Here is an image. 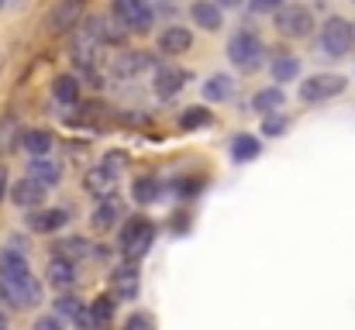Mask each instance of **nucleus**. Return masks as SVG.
Wrapping results in <instances>:
<instances>
[{
	"instance_id": "obj_24",
	"label": "nucleus",
	"mask_w": 355,
	"mask_h": 330,
	"mask_svg": "<svg viewBox=\"0 0 355 330\" xmlns=\"http://www.w3.org/2000/svg\"><path fill=\"white\" fill-rule=\"evenodd\" d=\"M55 255L76 265V258H87L90 255V244H87V237H66V241L55 244Z\"/></svg>"
},
{
	"instance_id": "obj_1",
	"label": "nucleus",
	"mask_w": 355,
	"mask_h": 330,
	"mask_svg": "<svg viewBox=\"0 0 355 330\" xmlns=\"http://www.w3.org/2000/svg\"><path fill=\"white\" fill-rule=\"evenodd\" d=\"M0 286L14 306H38L42 303V286L35 282L21 248L0 251Z\"/></svg>"
},
{
	"instance_id": "obj_39",
	"label": "nucleus",
	"mask_w": 355,
	"mask_h": 330,
	"mask_svg": "<svg viewBox=\"0 0 355 330\" xmlns=\"http://www.w3.org/2000/svg\"><path fill=\"white\" fill-rule=\"evenodd\" d=\"M0 330H7V320H3V317H0Z\"/></svg>"
},
{
	"instance_id": "obj_35",
	"label": "nucleus",
	"mask_w": 355,
	"mask_h": 330,
	"mask_svg": "<svg viewBox=\"0 0 355 330\" xmlns=\"http://www.w3.org/2000/svg\"><path fill=\"white\" fill-rule=\"evenodd\" d=\"M283 127H286L283 117H266V120H262V134H269V138H272V134H283Z\"/></svg>"
},
{
	"instance_id": "obj_3",
	"label": "nucleus",
	"mask_w": 355,
	"mask_h": 330,
	"mask_svg": "<svg viewBox=\"0 0 355 330\" xmlns=\"http://www.w3.org/2000/svg\"><path fill=\"white\" fill-rule=\"evenodd\" d=\"M262 55H266V48H262V38H259L255 31L241 28V31L232 35V42H228V59L235 62L238 69H245V73L259 69V66H262Z\"/></svg>"
},
{
	"instance_id": "obj_34",
	"label": "nucleus",
	"mask_w": 355,
	"mask_h": 330,
	"mask_svg": "<svg viewBox=\"0 0 355 330\" xmlns=\"http://www.w3.org/2000/svg\"><path fill=\"white\" fill-rule=\"evenodd\" d=\"M197 190H204V176H193V179L180 183V196H197Z\"/></svg>"
},
{
	"instance_id": "obj_12",
	"label": "nucleus",
	"mask_w": 355,
	"mask_h": 330,
	"mask_svg": "<svg viewBox=\"0 0 355 330\" xmlns=\"http://www.w3.org/2000/svg\"><path fill=\"white\" fill-rule=\"evenodd\" d=\"M152 66V55L148 52H124L114 59V66H111V73L121 76V80H128V76H138V73H145Z\"/></svg>"
},
{
	"instance_id": "obj_29",
	"label": "nucleus",
	"mask_w": 355,
	"mask_h": 330,
	"mask_svg": "<svg viewBox=\"0 0 355 330\" xmlns=\"http://www.w3.org/2000/svg\"><path fill=\"white\" fill-rule=\"evenodd\" d=\"M211 124V110L204 107H187L180 113V127L183 131H197V127H207Z\"/></svg>"
},
{
	"instance_id": "obj_17",
	"label": "nucleus",
	"mask_w": 355,
	"mask_h": 330,
	"mask_svg": "<svg viewBox=\"0 0 355 330\" xmlns=\"http://www.w3.org/2000/svg\"><path fill=\"white\" fill-rule=\"evenodd\" d=\"M49 282L59 286V289L73 286L76 282V265L66 262V258H59V255H52V262H49Z\"/></svg>"
},
{
	"instance_id": "obj_31",
	"label": "nucleus",
	"mask_w": 355,
	"mask_h": 330,
	"mask_svg": "<svg viewBox=\"0 0 355 330\" xmlns=\"http://www.w3.org/2000/svg\"><path fill=\"white\" fill-rule=\"evenodd\" d=\"M124 162H128V155H124V152H107V155H104V162H101V169H107L111 176H121Z\"/></svg>"
},
{
	"instance_id": "obj_30",
	"label": "nucleus",
	"mask_w": 355,
	"mask_h": 330,
	"mask_svg": "<svg viewBox=\"0 0 355 330\" xmlns=\"http://www.w3.org/2000/svg\"><path fill=\"white\" fill-rule=\"evenodd\" d=\"M24 148H28L31 155H45V152L52 148V134H49V131H28V134H24Z\"/></svg>"
},
{
	"instance_id": "obj_19",
	"label": "nucleus",
	"mask_w": 355,
	"mask_h": 330,
	"mask_svg": "<svg viewBox=\"0 0 355 330\" xmlns=\"http://www.w3.org/2000/svg\"><path fill=\"white\" fill-rule=\"evenodd\" d=\"M14 203L17 207H38L42 203V196H45V186H38L35 179H21L17 186H14Z\"/></svg>"
},
{
	"instance_id": "obj_38",
	"label": "nucleus",
	"mask_w": 355,
	"mask_h": 330,
	"mask_svg": "<svg viewBox=\"0 0 355 330\" xmlns=\"http://www.w3.org/2000/svg\"><path fill=\"white\" fill-rule=\"evenodd\" d=\"M3 303H10V300H7V293H3V286H0V306H3Z\"/></svg>"
},
{
	"instance_id": "obj_40",
	"label": "nucleus",
	"mask_w": 355,
	"mask_h": 330,
	"mask_svg": "<svg viewBox=\"0 0 355 330\" xmlns=\"http://www.w3.org/2000/svg\"><path fill=\"white\" fill-rule=\"evenodd\" d=\"M94 330H97V327H94Z\"/></svg>"
},
{
	"instance_id": "obj_8",
	"label": "nucleus",
	"mask_w": 355,
	"mask_h": 330,
	"mask_svg": "<svg viewBox=\"0 0 355 330\" xmlns=\"http://www.w3.org/2000/svg\"><path fill=\"white\" fill-rule=\"evenodd\" d=\"M76 21H80V3H76V0H62V3H55V7L45 14V28H49L52 35H62V31L76 28Z\"/></svg>"
},
{
	"instance_id": "obj_18",
	"label": "nucleus",
	"mask_w": 355,
	"mask_h": 330,
	"mask_svg": "<svg viewBox=\"0 0 355 330\" xmlns=\"http://www.w3.org/2000/svg\"><path fill=\"white\" fill-rule=\"evenodd\" d=\"M59 176H62V169H59L55 162L35 158V162L28 165V179H35L38 186H55V183H59Z\"/></svg>"
},
{
	"instance_id": "obj_4",
	"label": "nucleus",
	"mask_w": 355,
	"mask_h": 330,
	"mask_svg": "<svg viewBox=\"0 0 355 330\" xmlns=\"http://www.w3.org/2000/svg\"><path fill=\"white\" fill-rule=\"evenodd\" d=\"M352 48V24L345 17H328L321 28V52L331 59H342Z\"/></svg>"
},
{
	"instance_id": "obj_28",
	"label": "nucleus",
	"mask_w": 355,
	"mask_h": 330,
	"mask_svg": "<svg viewBox=\"0 0 355 330\" xmlns=\"http://www.w3.org/2000/svg\"><path fill=\"white\" fill-rule=\"evenodd\" d=\"M90 320H94V327L97 324H107L111 317H114V296H97L94 303H90Z\"/></svg>"
},
{
	"instance_id": "obj_15",
	"label": "nucleus",
	"mask_w": 355,
	"mask_h": 330,
	"mask_svg": "<svg viewBox=\"0 0 355 330\" xmlns=\"http://www.w3.org/2000/svg\"><path fill=\"white\" fill-rule=\"evenodd\" d=\"M190 17H193V24L204 28V31H218V28H221V10H218L214 3H207V0H197V3L190 7Z\"/></svg>"
},
{
	"instance_id": "obj_10",
	"label": "nucleus",
	"mask_w": 355,
	"mask_h": 330,
	"mask_svg": "<svg viewBox=\"0 0 355 330\" xmlns=\"http://www.w3.org/2000/svg\"><path fill=\"white\" fill-rule=\"evenodd\" d=\"M111 296H118V300H135L138 296V268L131 262L111 272Z\"/></svg>"
},
{
	"instance_id": "obj_6",
	"label": "nucleus",
	"mask_w": 355,
	"mask_h": 330,
	"mask_svg": "<svg viewBox=\"0 0 355 330\" xmlns=\"http://www.w3.org/2000/svg\"><path fill=\"white\" fill-rule=\"evenodd\" d=\"M114 17L124 31H148L152 28V7L141 3V0H118Z\"/></svg>"
},
{
	"instance_id": "obj_27",
	"label": "nucleus",
	"mask_w": 355,
	"mask_h": 330,
	"mask_svg": "<svg viewBox=\"0 0 355 330\" xmlns=\"http://www.w3.org/2000/svg\"><path fill=\"white\" fill-rule=\"evenodd\" d=\"M17 138H21V124L14 113H7L0 120V152H14L17 148Z\"/></svg>"
},
{
	"instance_id": "obj_37",
	"label": "nucleus",
	"mask_w": 355,
	"mask_h": 330,
	"mask_svg": "<svg viewBox=\"0 0 355 330\" xmlns=\"http://www.w3.org/2000/svg\"><path fill=\"white\" fill-rule=\"evenodd\" d=\"M3 193H7V169L0 165V200H3Z\"/></svg>"
},
{
	"instance_id": "obj_7",
	"label": "nucleus",
	"mask_w": 355,
	"mask_h": 330,
	"mask_svg": "<svg viewBox=\"0 0 355 330\" xmlns=\"http://www.w3.org/2000/svg\"><path fill=\"white\" fill-rule=\"evenodd\" d=\"M342 90H345V80H342V76H311V80L300 86V100L318 104V100L338 97Z\"/></svg>"
},
{
	"instance_id": "obj_32",
	"label": "nucleus",
	"mask_w": 355,
	"mask_h": 330,
	"mask_svg": "<svg viewBox=\"0 0 355 330\" xmlns=\"http://www.w3.org/2000/svg\"><path fill=\"white\" fill-rule=\"evenodd\" d=\"M59 313H66V317L80 320L87 310H83V303H80V300H73V296H62V300H59Z\"/></svg>"
},
{
	"instance_id": "obj_26",
	"label": "nucleus",
	"mask_w": 355,
	"mask_h": 330,
	"mask_svg": "<svg viewBox=\"0 0 355 330\" xmlns=\"http://www.w3.org/2000/svg\"><path fill=\"white\" fill-rule=\"evenodd\" d=\"M52 93H55L59 104H76V100H80V83H76V76H59V80L52 83Z\"/></svg>"
},
{
	"instance_id": "obj_33",
	"label": "nucleus",
	"mask_w": 355,
	"mask_h": 330,
	"mask_svg": "<svg viewBox=\"0 0 355 330\" xmlns=\"http://www.w3.org/2000/svg\"><path fill=\"white\" fill-rule=\"evenodd\" d=\"M124 330H155V324H152L148 313H131V317L124 320Z\"/></svg>"
},
{
	"instance_id": "obj_16",
	"label": "nucleus",
	"mask_w": 355,
	"mask_h": 330,
	"mask_svg": "<svg viewBox=\"0 0 355 330\" xmlns=\"http://www.w3.org/2000/svg\"><path fill=\"white\" fill-rule=\"evenodd\" d=\"M114 179L118 176H111L107 169H90L87 172V179H83V186H87V193H94V196H101V200H107L111 196V190H114Z\"/></svg>"
},
{
	"instance_id": "obj_11",
	"label": "nucleus",
	"mask_w": 355,
	"mask_h": 330,
	"mask_svg": "<svg viewBox=\"0 0 355 330\" xmlns=\"http://www.w3.org/2000/svg\"><path fill=\"white\" fill-rule=\"evenodd\" d=\"M66 223H69V210H62V207L38 210V214L28 217V227H31L35 234H52V230H59V227H66Z\"/></svg>"
},
{
	"instance_id": "obj_22",
	"label": "nucleus",
	"mask_w": 355,
	"mask_h": 330,
	"mask_svg": "<svg viewBox=\"0 0 355 330\" xmlns=\"http://www.w3.org/2000/svg\"><path fill=\"white\" fill-rule=\"evenodd\" d=\"M269 73H272L276 83H286V80H293L300 73V62H297V55H276L269 62Z\"/></svg>"
},
{
	"instance_id": "obj_2",
	"label": "nucleus",
	"mask_w": 355,
	"mask_h": 330,
	"mask_svg": "<svg viewBox=\"0 0 355 330\" xmlns=\"http://www.w3.org/2000/svg\"><path fill=\"white\" fill-rule=\"evenodd\" d=\"M155 241V223L148 217H131L121 227V251L128 255V262H138L141 255H148Z\"/></svg>"
},
{
	"instance_id": "obj_21",
	"label": "nucleus",
	"mask_w": 355,
	"mask_h": 330,
	"mask_svg": "<svg viewBox=\"0 0 355 330\" xmlns=\"http://www.w3.org/2000/svg\"><path fill=\"white\" fill-rule=\"evenodd\" d=\"M259 152H262V145L252 134H238L235 141H232V158L235 162H252V158H259Z\"/></svg>"
},
{
	"instance_id": "obj_36",
	"label": "nucleus",
	"mask_w": 355,
	"mask_h": 330,
	"mask_svg": "<svg viewBox=\"0 0 355 330\" xmlns=\"http://www.w3.org/2000/svg\"><path fill=\"white\" fill-rule=\"evenodd\" d=\"M35 330H62V327H59V320H55V317H42V320L35 324Z\"/></svg>"
},
{
	"instance_id": "obj_25",
	"label": "nucleus",
	"mask_w": 355,
	"mask_h": 330,
	"mask_svg": "<svg viewBox=\"0 0 355 330\" xmlns=\"http://www.w3.org/2000/svg\"><path fill=\"white\" fill-rule=\"evenodd\" d=\"M252 107L262 110V113L279 110V107H283V90H279V86H266V90H259V93L252 97Z\"/></svg>"
},
{
	"instance_id": "obj_23",
	"label": "nucleus",
	"mask_w": 355,
	"mask_h": 330,
	"mask_svg": "<svg viewBox=\"0 0 355 330\" xmlns=\"http://www.w3.org/2000/svg\"><path fill=\"white\" fill-rule=\"evenodd\" d=\"M131 193H135V200H138V203H155V200H159V193H162V183H159L155 176H141V179H135Z\"/></svg>"
},
{
	"instance_id": "obj_20",
	"label": "nucleus",
	"mask_w": 355,
	"mask_h": 330,
	"mask_svg": "<svg viewBox=\"0 0 355 330\" xmlns=\"http://www.w3.org/2000/svg\"><path fill=\"white\" fill-rule=\"evenodd\" d=\"M232 93H235V86H232V76H225V73H218V76H211L204 83V97L214 100V104H225Z\"/></svg>"
},
{
	"instance_id": "obj_14",
	"label": "nucleus",
	"mask_w": 355,
	"mask_h": 330,
	"mask_svg": "<svg viewBox=\"0 0 355 330\" xmlns=\"http://www.w3.org/2000/svg\"><path fill=\"white\" fill-rule=\"evenodd\" d=\"M124 217V203H121L118 196H107L97 210H94V217H90V223L97 227V230H111L118 220Z\"/></svg>"
},
{
	"instance_id": "obj_5",
	"label": "nucleus",
	"mask_w": 355,
	"mask_h": 330,
	"mask_svg": "<svg viewBox=\"0 0 355 330\" xmlns=\"http://www.w3.org/2000/svg\"><path fill=\"white\" fill-rule=\"evenodd\" d=\"M276 28H279L283 35H290V38H304V35H311V28H314V14H311V7H304V3L276 7Z\"/></svg>"
},
{
	"instance_id": "obj_13",
	"label": "nucleus",
	"mask_w": 355,
	"mask_h": 330,
	"mask_svg": "<svg viewBox=\"0 0 355 330\" xmlns=\"http://www.w3.org/2000/svg\"><path fill=\"white\" fill-rule=\"evenodd\" d=\"M190 45H193V35H190L187 28H180V24H173V28H166V31L159 35V52H166V55L187 52Z\"/></svg>"
},
{
	"instance_id": "obj_9",
	"label": "nucleus",
	"mask_w": 355,
	"mask_h": 330,
	"mask_svg": "<svg viewBox=\"0 0 355 330\" xmlns=\"http://www.w3.org/2000/svg\"><path fill=\"white\" fill-rule=\"evenodd\" d=\"M183 83H187V73H183L180 66H159V69H155V97H159V100L176 97V93L183 90Z\"/></svg>"
}]
</instances>
